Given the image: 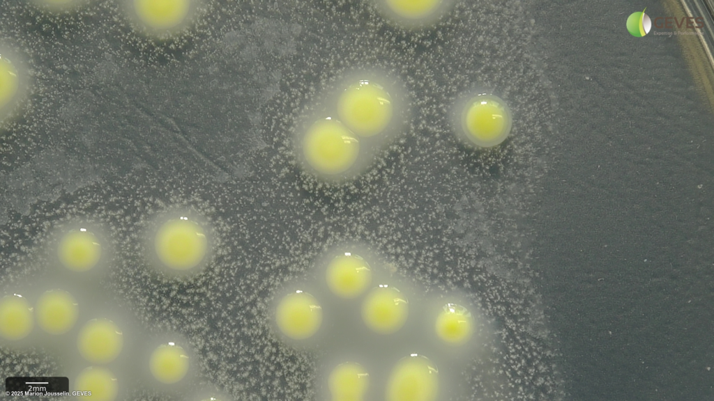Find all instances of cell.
Segmentation results:
<instances>
[{"label": "cell", "mask_w": 714, "mask_h": 401, "mask_svg": "<svg viewBox=\"0 0 714 401\" xmlns=\"http://www.w3.org/2000/svg\"><path fill=\"white\" fill-rule=\"evenodd\" d=\"M314 96L379 154L405 133L416 112L404 79L378 64L349 67Z\"/></svg>", "instance_id": "1"}, {"label": "cell", "mask_w": 714, "mask_h": 401, "mask_svg": "<svg viewBox=\"0 0 714 401\" xmlns=\"http://www.w3.org/2000/svg\"><path fill=\"white\" fill-rule=\"evenodd\" d=\"M289 142L301 170L326 184L356 180L380 155L314 95L294 118Z\"/></svg>", "instance_id": "2"}, {"label": "cell", "mask_w": 714, "mask_h": 401, "mask_svg": "<svg viewBox=\"0 0 714 401\" xmlns=\"http://www.w3.org/2000/svg\"><path fill=\"white\" fill-rule=\"evenodd\" d=\"M140 242L150 268L175 281L202 274L212 262L217 246L209 219L185 205L167 206L152 214L142 228Z\"/></svg>", "instance_id": "3"}, {"label": "cell", "mask_w": 714, "mask_h": 401, "mask_svg": "<svg viewBox=\"0 0 714 401\" xmlns=\"http://www.w3.org/2000/svg\"><path fill=\"white\" fill-rule=\"evenodd\" d=\"M446 120L459 143L473 149L487 150L501 145L509 137L514 115L509 102L498 91L475 85L450 100Z\"/></svg>", "instance_id": "4"}, {"label": "cell", "mask_w": 714, "mask_h": 401, "mask_svg": "<svg viewBox=\"0 0 714 401\" xmlns=\"http://www.w3.org/2000/svg\"><path fill=\"white\" fill-rule=\"evenodd\" d=\"M151 384L165 396L182 400L202 379V366L190 340L175 329H165L153 338L146 358Z\"/></svg>", "instance_id": "5"}, {"label": "cell", "mask_w": 714, "mask_h": 401, "mask_svg": "<svg viewBox=\"0 0 714 401\" xmlns=\"http://www.w3.org/2000/svg\"><path fill=\"white\" fill-rule=\"evenodd\" d=\"M306 290L303 278H289L272 292L266 304V321L271 333L294 349L302 347L323 322L319 301Z\"/></svg>", "instance_id": "6"}, {"label": "cell", "mask_w": 714, "mask_h": 401, "mask_svg": "<svg viewBox=\"0 0 714 401\" xmlns=\"http://www.w3.org/2000/svg\"><path fill=\"white\" fill-rule=\"evenodd\" d=\"M117 10L134 31L157 40L187 33L209 8L204 0H120Z\"/></svg>", "instance_id": "7"}, {"label": "cell", "mask_w": 714, "mask_h": 401, "mask_svg": "<svg viewBox=\"0 0 714 401\" xmlns=\"http://www.w3.org/2000/svg\"><path fill=\"white\" fill-rule=\"evenodd\" d=\"M381 267V260L372 248L349 240L326 249L316 262L314 270L333 294L354 299L371 286Z\"/></svg>", "instance_id": "8"}, {"label": "cell", "mask_w": 714, "mask_h": 401, "mask_svg": "<svg viewBox=\"0 0 714 401\" xmlns=\"http://www.w3.org/2000/svg\"><path fill=\"white\" fill-rule=\"evenodd\" d=\"M110 233L99 219L77 217L59 223L51 233L54 258L63 269L83 274L96 269L107 258Z\"/></svg>", "instance_id": "9"}, {"label": "cell", "mask_w": 714, "mask_h": 401, "mask_svg": "<svg viewBox=\"0 0 714 401\" xmlns=\"http://www.w3.org/2000/svg\"><path fill=\"white\" fill-rule=\"evenodd\" d=\"M1 123L14 118L29 100L34 73L27 53L14 40L3 38L0 45Z\"/></svg>", "instance_id": "10"}, {"label": "cell", "mask_w": 714, "mask_h": 401, "mask_svg": "<svg viewBox=\"0 0 714 401\" xmlns=\"http://www.w3.org/2000/svg\"><path fill=\"white\" fill-rule=\"evenodd\" d=\"M439 372L425 356L411 354L400 359L389 375L386 396L390 401H430L436 395Z\"/></svg>", "instance_id": "11"}, {"label": "cell", "mask_w": 714, "mask_h": 401, "mask_svg": "<svg viewBox=\"0 0 714 401\" xmlns=\"http://www.w3.org/2000/svg\"><path fill=\"white\" fill-rule=\"evenodd\" d=\"M369 3L391 24L407 30L432 27L448 17L456 6L454 0H374Z\"/></svg>", "instance_id": "12"}, {"label": "cell", "mask_w": 714, "mask_h": 401, "mask_svg": "<svg viewBox=\"0 0 714 401\" xmlns=\"http://www.w3.org/2000/svg\"><path fill=\"white\" fill-rule=\"evenodd\" d=\"M409 312V301L397 288L381 284L372 288L361 305V317L365 324L379 334H392L406 323Z\"/></svg>", "instance_id": "13"}, {"label": "cell", "mask_w": 714, "mask_h": 401, "mask_svg": "<svg viewBox=\"0 0 714 401\" xmlns=\"http://www.w3.org/2000/svg\"><path fill=\"white\" fill-rule=\"evenodd\" d=\"M81 356L98 364L108 363L121 353L123 346V333L112 321L98 317L89 320L81 328L77 338Z\"/></svg>", "instance_id": "14"}, {"label": "cell", "mask_w": 714, "mask_h": 401, "mask_svg": "<svg viewBox=\"0 0 714 401\" xmlns=\"http://www.w3.org/2000/svg\"><path fill=\"white\" fill-rule=\"evenodd\" d=\"M34 313L36 322L43 331L52 335H61L69 331L76 324L79 306L68 292L52 289L38 298Z\"/></svg>", "instance_id": "15"}, {"label": "cell", "mask_w": 714, "mask_h": 401, "mask_svg": "<svg viewBox=\"0 0 714 401\" xmlns=\"http://www.w3.org/2000/svg\"><path fill=\"white\" fill-rule=\"evenodd\" d=\"M370 375L360 363L347 361L334 368L328 380L330 400L333 401H361L367 394Z\"/></svg>", "instance_id": "16"}, {"label": "cell", "mask_w": 714, "mask_h": 401, "mask_svg": "<svg viewBox=\"0 0 714 401\" xmlns=\"http://www.w3.org/2000/svg\"><path fill=\"white\" fill-rule=\"evenodd\" d=\"M36 321L34 308L22 296L12 294L0 301V334L9 340L25 338L32 331Z\"/></svg>", "instance_id": "17"}, {"label": "cell", "mask_w": 714, "mask_h": 401, "mask_svg": "<svg viewBox=\"0 0 714 401\" xmlns=\"http://www.w3.org/2000/svg\"><path fill=\"white\" fill-rule=\"evenodd\" d=\"M73 391L77 400L84 401H111L118 393L115 376L107 368L90 366L76 377Z\"/></svg>", "instance_id": "18"}, {"label": "cell", "mask_w": 714, "mask_h": 401, "mask_svg": "<svg viewBox=\"0 0 714 401\" xmlns=\"http://www.w3.org/2000/svg\"><path fill=\"white\" fill-rule=\"evenodd\" d=\"M473 328L474 320L470 311L454 303L445 304L435 321L436 334L450 344H459L469 338Z\"/></svg>", "instance_id": "19"}, {"label": "cell", "mask_w": 714, "mask_h": 401, "mask_svg": "<svg viewBox=\"0 0 714 401\" xmlns=\"http://www.w3.org/2000/svg\"><path fill=\"white\" fill-rule=\"evenodd\" d=\"M231 394L222 387L201 379L183 398L184 400H229Z\"/></svg>", "instance_id": "20"}, {"label": "cell", "mask_w": 714, "mask_h": 401, "mask_svg": "<svg viewBox=\"0 0 714 401\" xmlns=\"http://www.w3.org/2000/svg\"><path fill=\"white\" fill-rule=\"evenodd\" d=\"M33 3L38 8L50 12H63L73 10L83 6L86 3L82 1L60 0V1H36Z\"/></svg>", "instance_id": "21"}, {"label": "cell", "mask_w": 714, "mask_h": 401, "mask_svg": "<svg viewBox=\"0 0 714 401\" xmlns=\"http://www.w3.org/2000/svg\"><path fill=\"white\" fill-rule=\"evenodd\" d=\"M641 25H642V28H643V30H644V33L646 34H648L650 32V31L651 29V27H652L651 19H650L648 15H647L646 14L643 15V17H642V19H641Z\"/></svg>", "instance_id": "22"}]
</instances>
